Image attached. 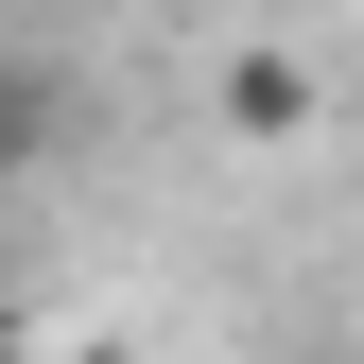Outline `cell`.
Segmentation results:
<instances>
[{
    "label": "cell",
    "mask_w": 364,
    "mask_h": 364,
    "mask_svg": "<svg viewBox=\"0 0 364 364\" xmlns=\"http://www.w3.org/2000/svg\"><path fill=\"white\" fill-rule=\"evenodd\" d=\"M53 139H70V70H53V53H18V35H0V191H18V173L53 156Z\"/></svg>",
    "instance_id": "obj_1"
},
{
    "label": "cell",
    "mask_w": 364,
    "mask_h": 364,
    "mask_svg": "<svg viewBox=\"0 0 364 364\" xmlns=\"http://www.w3.org/2000/svg\"><path fill=\"white\" fill-rule=\"evenodd\" d=\"M208 105L243 122V139H295V122H312V70H295V53H225V70H208Z\"/></svg>",
    "instance_id": "obj_2"
},
{
    "label": "cell",
    "mask_w": 364,
    "mask_h": 364,
    "mask_svg": "<svg viewBox=\"0 0 364 364\" xmlns=\"http://www.w3.org/2000/svg\"><path fill=\"white\" fill-rule=\"evenodd\" d=\"M0 295H18V225H0Z\"/></svg>",
    "instance_id": "obj_3"
}]
</instances>
